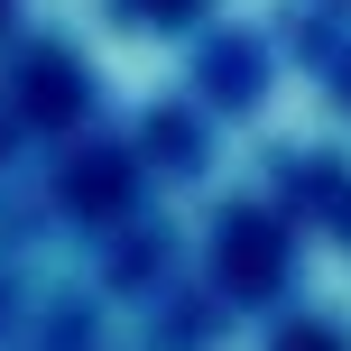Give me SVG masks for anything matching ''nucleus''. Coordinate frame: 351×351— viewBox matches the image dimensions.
Listing matches in <instances>:
<instances>
[]
</instances>
